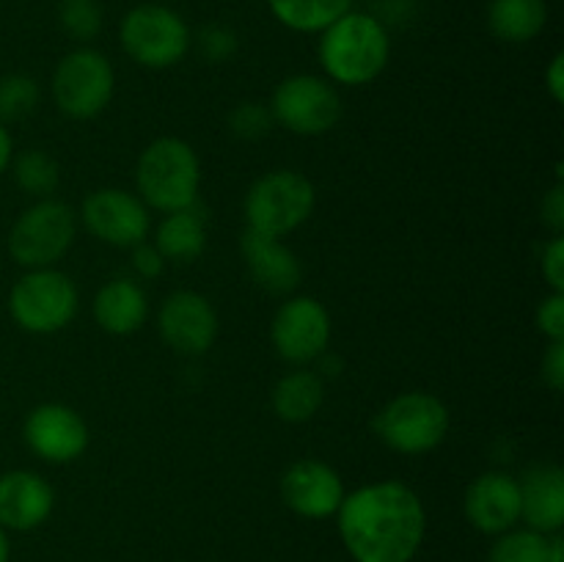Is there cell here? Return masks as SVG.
Returning <instances> with one entry per match:
<instances>
[{
    "mask_svg": "<svg viewBox=\"0 0 564 562\" xmlns=\"http://www.w3.org/2000/svg\"><path fill=\"white\" fill-rule=\"evenodd\" d=\"M336 512L341 540L356 562H411L422 545V501L394 479L352 490Z\"/></svg>",
    "mask_w": 564,
    "mask_h": 562,
    "instance_id": "1",
    "label": "cell"
},
{
    "mask_svg": "<svg viewBox=\"0 0 564 562\" xmlns=\"http://www.w3.org/2000/svg\"><path fill=\"white\" fill-rule=\"evenodd\" d=\"M389 33L372 14L347 11L319 39V64L341 86L372 83L389 64Z\"/></svg>",
    "mask_w": 564,
    "mask_h": 562,
    "instance_id": "2",
    "label": "cell"
},
{
    "mask_svg": "<svg viewBox=\"0 0 564 562\" xmlns=\"http://www.w3.org/2000/svg\"><path fill=\"white\" fill-rule=\"evenodd\" d=\"M135 182L143 204L160 213H176L196 204L202 165L191 143L180 138H158L138 158Z\"/></svg>",
    "mask_w": 564,
    "mask_h": 562,
    "instance_id": "3",
    "label": "cell"
},
{
    "mask_svg": "<svg viewBox=\"0 0 564 562\" xmlns=\"http://www.w3.org/2000/svg\"><path fill=\"white\" fill-rule=\"evenodd\" d=\"M449 430V411L444 402L424 391L394 397L375 417V433L389 450L402 455H424L444 441Z\"/></svg>",
    "mask_w": 564,
    "mask_h": 562,
    "instance_id": "4",
    "label": "cell"
},
{
    "mask_svg": "<svg viewBox=\"0 0 564 562\" xmlns=\"http://www.w3.org/2000/svg\"><path fill=\"white\" fill-rule=\"evenodd\" d=\"M314 209V187L297 171H270L259 176L246 196L248 229L281 237L295 231Z\"/></svg>",
    "mask_w": 564,
    "mask_h": 562,
    "instance_id": "5",
    "label": "cell"
},
{
    "mask_svg": "<svg viewBox=\"0 0 564 562\" xmlns=\"http://www.w3.org/2000/svg\"><path fill=\"white\" fill-rule=\"evenodd\" d=\"M121 47L135 64L165 69L185 58L191 47V31L169 6L143 3L121 20Z\"/></svg>",
    "mask_w": 564,
    "mask_h": 562,
    "instance_id": "6",
    "label": "cell"
},
{
    "mask_svg": "<svg viewBox=\"0 0 564 562\" xmlns=\"http://www.w3.org/2000/svg\"><path fill=\"white\" fill-rule=\"evenodd\" d=\"M75 213L69 204L42 198L17 218L9 235V251L22 268H50L69 251L75 240Z\"/></svg>",
    "mask_w": 564,
    "mask_h": 562,
    "instance_id": "7",
    "label": "cell"
},
{
    "mask_svg": "<svg viewBox=\"0 0 564 562\" xmlns=\"http://www.w3.org/2000/svg\"><path fill=\"white\" fill-rule=\"evenodd\" d=\"M9 309L20 328L31 334H53L75 317L77 290L66 273L39 268L11 287Z\"/></svg>",
    "mask_w": 564,
    "mask_h": 562,
    "instance_id": "8",
    "label": "cell"
},
{
    "mask_svg": "<svg viewBox=\"0 0 564 562\" xmlns=\"http://www.w3.org/2000/svg\"><path fill=\"white\" fill-rule=\"evenodd\" d=\"M113 66L97 50L80 47L64 55L53 72V99L72 119H91L113 97Z\"/></svg>",
    "mask_w": 564,
    "mask_h": 562,
    "instance_id": "9",
    "label": "cell"
},
{
    "mask_svg": "<svg viewBox=\"0 0 564 562\" xmlns=\"http://www.w3.org/2000/svg\"><path fill=\"white\" fill-rule=\"evenodd\" d=\"M270 114L297 136H323L341 119V99L323 77L292 75L273 91Z\"/></svg>",
    "mask_w": 564,
    "mask_h": 562,
    "instance_id": "10",
    "label": "cell"
},
{
    "mask_svg": "<svg viewBox=\"0 0 564 562\" xmlns=\"http://www.w3.org/2000/svg\"><path fill=\"white\" fill-rule=\"evenodd\" d=\"M275 353L290 364H312L325 356L330 339V317L314 298H290L281 303L270 328Z\"/></svg>",
    "mask_w": 564,
    "mask_h": 562,
    "instance_id": "11",
    "label": "cell"
},
{
    "mask_svg": "<svg viewBox=\"0 0 564 562\" xmlns=\"http://www.w3.org/2000/svg\"><path fill=\"white\" fill-rule=\"evenodd\" d=\"M83 224L99 240L116 248H135L147 240L149 213L147 204L119 187L94 191L83 202Z\"/></svg>",
    "mask_w": 564,
    "mask_h": 562,
    "instance_id": "12",
    "label": "cell"
},
{
    "mask_svg": "<svg viewBox=\"0 0 564 562\" xmlns=\"http://www.w3.org/2000/svg\"><path fill=\"white\" fill-rule=\"evenodd\" d=\"M160 336L182 356H202L218 336V314L213 303L191 290L169 295L160 306Z\"/></svg>",
    "mask_w": 564,
    "mask_h": 562,
    "instance_id": "13",
    "label": "cell"
},
{
    "mask_svg": "<svg viewBox=\"0 0 564 562\" xmlns=\"http://www.w3.org/2000/svg\"><path fill=\"white\" fill-rule=\"evenodd\" d=\"M25 444L47 463H69L88 446V428L77 411L58 402H47L28 413Z\"/></svg>",
    "mask_w": 564,
    "mask_h": 562,
    "instance_id": "14",
    "label": "cell"
},
{
    "mask_svg": "<svg viewBox=\"0 0 564 562\" xmlns=\"http://www.w3.org/2000/svg\"><path fill=\"white\" fill-rule=\"evenodd\" d=\"M281 499L303 518H328L341 507L345 485L328 463L297 461L281 477Z\"/></svg>",
    "mask_w": 564,
    "mask_h": 562,
    "instance_id": "15",
    "label": "cell"
},
{
    "mask_svg": "<svg viewBox=\"0 0 564 562\" xmlns=\"http://www.w3.org/2000/svg\"><path fill=\"white\" fill-rule=\"evenodd\" d=\"M466 516L485 534H505L521 521V485L505 472H488L466 490Z\"/></svg>",
    "mask_w": 564,
    "mask_h": 562,
    "instance_id": "16",
    "label": "cell"
},
{
    "mask_svg": "<svg viewBox=\"0 0 564 562\" xmlns=\"http://www.w3.org/2000/svg\"><path fill=\"white\" fill-rule=\"evenodd\" d=\"M53 488L39 474L17 468L0 477V527L28 532L53 512Z\"/></svg>",
    "mask_w": 564,
    "mask_h": 562,
    "instance_id": "17",
    "label": "cell"
},
{
    "mask_svg": "<svg viewBox=\"0 0 564 562\" xmlns=\"http://www.w3.org/2000/svg\"><path fill=\"white\" fill-rule=\"evenodd\" d=\"M521 518L540 534H556L564 523V472L554 463H538L523 474Z\"/></svg>",
    "mask_w": 564,
    "mask_h": 562,
    "instance_id": "18",
    "label": "cell"
},
{
    "mask_svg": "<svg viewBox=\"0 0 564 562\" xmlns=\"http://www.w3.org/2000/svg\"><path fill=\"white\" fill-rule=\"evenodd\" d=\"M242 257H246L253 281L270 295H290L301 284V262L279 237L246 229V235H242Z\"/></svg>",
    "mask_w": 564,
    "mask_h": 562,
    "instance_id": "19",
    "label": "cell"
},
{
    "mask_svg": "<svg viewBox=\"0 0 564 562\" xmlns=\"http://www.w3.org/2000/svg\"><path fill=\"white\" fill-rule=\"evenodd\" d=\"M149 314L147 292L130 279L108 281L94 298V317L108 334L127 336L143 325Z\"/></svg>",
    "mask_w": 564,
    "mask_h": 562,
    "instance_id": "20",
    "label": "cell"
},
{
    "mask_svg": "<svg viewBox=\"0 0 564 562\" xmlns=\"http://www.w3.org/2000/svg\"><path fill=\"white\" fill-rule=\"evenodd\" d=\"M545 22H549L545 0H490L488 6V25L501 42H532Z\"/></svg>",
    "mask_w": 564,
    "mask_h": 562,
    "instance_id": "21",
    "label": "cell"
},
{
    "mask_svg": "<svg viewBox=\"0 0 564 562\" xmlns=\"http://www.w3.org/2000/svg\"><path fill=\"white\" fill-rule=\"evenodd\" d=\"M204 246H207V226H204V215H198L193 207L165 215L158 229V242H154L163 259H171V262H193L204 251Z\"/></svg>",
    "mask_w": 564,
    "mask_h": 562,
    "instance_id": "22",
    "label": "cell"
},
{
    "mask_svg": "<svg viewBox=\"0 0 564 562\" xmlns=\"http://www.w3.org/2000/svg\"><path fill=\"white\" fill-rule=\"evenodd\" d=\"M323 378L317 372H308V369H295L275 383L273 411L284 422H308L323 406Z\"/></svg>",
    "mask_w": 564,
    "mask_h": 562,
    "instance_id": "23",
    "label": "cell"
},
{
    "mask_svg": "<svg viewBox=\"0 0 564 562\" xmlns=\"http://www.w3.org/2000/svg\"><path fill=\"white\" fill-rule=\"evenodd\" d=\"M350 3L352 0H268L275 20L301 33H323L350 11Z\"/></svg>",
    "mask_w": 564,
    "mask_h": 562,
    "instance_id": "24",
    "label": "cell"
},
{
    "mask_svg": "<svg viewBox=\"0 0 564 562\" xmlns=\"http://www.w3.org/2000/svg\"><path fill=\"white\" fill-rule=\"evenodd\" d=\"M549 534L534 529H510L490 549L488 562H549Z\"/></svg>",
    "mask_w": 564,
    "mask_h": 562,
    "instance_id": "25",
    "label": "cell"
},
{
    "mask_svg": "<svg viewBox=\"0 0 564 562\" xmlns=\"http://www.w3.org/2000/svg\"><path fill=\"white\" fill-rule=\"evenodd\" d=\"M17 185L31 196H47L58 185V163L42 149L22 152L14 163Z\"/></svg>",
    "mask_w": 564,
    "mask_h": 562,
    "instance_id": "26",
    "label": "cell"
},
{
    "mask_svg": "<svg viewBox=\"0 0 564 562\" xmlns=\"http://www.w3.org/2000/svg\"><path fill=\"white\" fill-rule=\"evenodd\" d=\"M39 105V86L28 75H6L0 80V125L22 121Z\"/></svg>",
    "mask_w": 564,
    "mask_h": 562,
    "instance_id": "27",
    "label": "cell"
},
{
    "mask_svg": "<svg viewBox=\"0 0 564 562\" xmlns=\"http://www.w3.org/2000/svg\"><path fill=\"white\" fill-rule=\"evenodd\" d=\"M58 20L72 39L91 42L102 28V6L99 0H61Z\"/></svg>",
    "mask_w": 564,
    "mask_h": 562,
    "instance_id": "28",
    "label": "cell"
},
{
    "mask_svg": "<svg viewBox=\"0 0 564 562\" xmlns=\"http://www.w3.org/2000/svg\"><path fill=\"white\" fill-rule=\"evenodd\" d=\"M270 125H273V114L257 102H242L229 114L231 132L237 138H246V141H257V138L268 136Z\"/></svg>",
    "mask_w": 564,
    "mask_h": 562,
    "instance_id": "29",
    "label": "cell"
},
{
    "mask_svg": "<svg viewBox=\"0 0 564 562\" xmlns=\"http://www.w3.org/2000/svg\"><path fill=\"white\" fill-rule=\"evenodd\" d=\"M198 50L207 61H226L237 50V36L226 25H207L198 33Z\"/></svg>",
    "mask_w": 564,
    "mask_h": 562,
    "instance_id": "30",
    "label": "cell"
},
{
    "mask_svg": "<svg viewBox=\"0 0 564 562\" xmlns=\"http://www.w3.org/2000/svg\"><path fill=\"white\" fill-rule=\"evenodd\" d=\"M538 328L551 342H564V292L545 298L538 309Z\"/></svg>",
    "mask_w": 564,
    "mask_h": 562,
    "instance_id": "31",
    "label": "cell"
},
{
    "mask_svg": "<svg viewBox=\"0 0 564 562\" xmlns=\"http://www.w3.org/2000/svg\"><path fill=\"white\" fill-rule=\"evenodd\" d=\"M543 275L554 292H564V237H554L543 253Z\"/></svg>",
    "mask_w": 564,
    "mask_h": 562,
    "instance_id": "32",
    "label": "cell"
},
{
    "mask_svg": "<svg viewBox=\"0 0 564 562\" xmlns=\"http://www.w3.org/2000/svg\"><path fill=\"white\" fill-rule=\"evenodd\" d=\"M132 264H135L138 275H143V279H158V275L163 273V268H165V259H163V253H160L154 246L138 242L135 253H132Z\"/></svg>",
    "mask_w": 564,
    "mask_h": 562,
    "instance_id": "33",
    "label": "cell"
},
{
    "mask_svg": "<svg viewBox=\"0 0 564 562\" xmlns=\"http://www.w3.org/2000/svg\"><path fill=\"white\" fill-rule=\"evenodd\" d=\"M543 380L554 391L564 386V342H551L549 353L543 356Z\"/></svg>",
    "mask_w": 564,
    "mask_h": 562,
    "instance_id": "34",
    "label": "cell"
},
{
    "mask_svg": "<svg viewBox=\"0 0 564 562\" xmlns=\"http://www.w3.org/2000/svg\"><path fill=\"white\" fill-rule=\"evenodd\" d=\"M543 220L560 235L564 229V185L556 182L554 191L543 198Z\"/></svg>",
    "mask_w": 564,
    "mask_h": 562,
    "instance_id": "35",
    "label": "cell"
},
{
    "mask_svg": "<svg viewBox=\"0 0 564 562\" xmlns=\"http://www.w3.org/2000/svg\"><path fill=\"white\" fill-rule=\"evenodd\" d=\"M545 86H549V94L554 102H562L564 99V55L556 53L554 61H551L549 72H545Z\"/></svg>",
    "mask_w": 564,
    "mask_h": 562,
    "instance_id": "36",
    "label": "cell"
},
{
    "mask_svg": "<svg viewBox=\"0 0 564 562\" xmlns=\"http://www.w3.org/2000/svg\"><path fill=\"white\" fill-rule=\"evenodd\" d=\"M11 163V136L3 125H0V174L9 169Z\"/></svg>",
    "mask_w": 564,
    "mask_h": 562,
    "instance_id": "37",
    "label": "cell"
},
{
    "mask_svg": "<svg viewBox=\"0 0 564 562\" xmlns=\"http://www.w3.org/2000/svg\"><path fill=\"white\" fill-rule=\"evenodd\" d=\"M549 562H564V543L560 534H554L549 543Z\"/></svg>",
    "mask_w": 564,
    "mask_h": 562,
    "instance_id": "38",
    "label": "cell"
},
{
    "mask_svg": "<svg viewBox=\"0 0 564 562\" xmlns=\"http://www.w3.org/2000/svg\"><path fill=\"white\" fill-rule=\"evenodd\" d=\"M0 562H9V538H6L3 527H0Z\"/></svg>",
    "mask_w": 564,
    "mask_h": 562,
    "instance_id": "39",
    "label": "cell"
}]
</instances>
